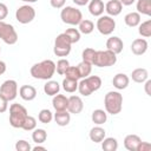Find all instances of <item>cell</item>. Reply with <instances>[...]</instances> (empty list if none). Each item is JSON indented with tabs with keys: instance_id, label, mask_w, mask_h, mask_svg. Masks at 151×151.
Masks as SVG:
<instances>
[{
	"instance_id": "cell-28",
	"label": "cell",
	"mask_w": 151,
	"mask_h": 151,
	"mask_svg": "<svg viewBox=\"0 0 151 151\" xmlns=\"http://www.w3.org/2000/svg\"><path fill=\"white\" fill-rule=\"evenodd\" d=\"M59 91H60V85L58 84V81L48 80L44 85V92L47 96H55L57 93H59Z\"/></svg>"
},
{
	"instance_id": "cell-30",
	"label": "cell",
	"mask_w": 151,
	"mask_h": 151,
	"mask_svg": "<svg viewBox=\"0 0 151 151\" xmlns=\"http://www.w3.org/2000/svg\"><path fill=\"white\" fill-rule=\"evenodd\" d=\"M47 138V132L44 129H34L32 133V139L37 144H41L46 140Z\"/></svg>"
},
{
	"instance_id": "cell-47",
	"label": "cell",
	"mask_w": 151,
	"mask_h": 151,
	"mask_svg": "<svg viewBox=\"0 0 151 151\" xmlns=\"http://www.w3.org/2000/svg\"><path fill=\"white\" fill-rule=\"evenodd\" d=\"M5 72H6V64H5V61L0 60V76L4 74Z\"/></svg>"
},
{
	"instance_id": "cell-21",
	"label": "cell",
	"mask_w": 151,
	"mask_h": 151,
	"mask_svg": "<svg viewBox=\"0 0 151 151\" xmlns=\"http://www.w3.org/2000/svg\"><path fill=\"white\" fill-rule=\"evenodd\" d=\"M53 119L59 126H66V125H68V123L71 120V113L67 110L55 111V113L53 116Z\"/></svg>"
},
{
	"instance_id": "cell-17",
	"label": "cell",
	"mask_w": 151,
	"mask_h": 151,
	"mask_svg": "<svg viewBox=\"0 0 151 151\" xmlns=\"http://www.w3.org/2000/svg\"><path fill=\"white\" fill-rule=\"evenodd\" d=\"M105 11V5L103 0H90L88 1V12L93 17H100Z\"/></svg>"
},
{
	"instance_id": "cell-43",
	"label": "cell",
	"mask_w": 151,
	"mask_h": 151,
	"mask_svg": "<svg viewBox=\"0 0 151 151\" xmlns=\"http://www.w3.org/2000/svg\"><path fill=\"white\" fill-rule=\"evenodd\" d=\"M8 14V8L5 4L0 2V21H4V19L7 17Z\"/></svg>"
},
{
	"instance_id": "cell-11",
	"label": "cell",
	"mask_w": 151,
	"mask_h": 151,
	"mask_svg": "<svg viewBox=\"0 0 151 151\" xmlns=\"http://www.w3.org/2000/svg\"><path fill=\"white\" fill-rule=\"evenodd\" d=\"M0 93L8 100H14L18 96V84L13 79L5 80L0 86Z\"/></svg>"
},
{
	"instance_id": "cell-2",
	"label": "cell",
	"mask_w": 151,
	"mask_h": 151,
	"mask_svg": "<svg viewBox=\"0 0 151 151\" xmlns=\"http://www.w3.org/2000/svg\"><path fill=\"white\" fill-rule=\"evenodd\" d=\"M104 106L106 113H110L112 116L118 114L123 107V96L118 91L107 92L104 98Z\"/></svg>"
},
{
	"instance_id": "cell-40",
	"label": "cell",
	"mask_w": 151,
	"mask_h": 151,
	"mask_svg": "<svg viewBox=\"0 0 151 151\" xmlns=\"http://www.w3.org/2000/svg\"><path fill=\"white\" fill-rule=\"evenodd\" d=\"M15 149H17V151H29V150H32L29 143L24 140V139H20L15 143Z\"/></svg>"
},
{
	"instance_id": "cell-10",
	"label": "cell",
	"mask_w": 151,
	"mask_h": 151,
	"mask_svg": "<svg viewBox=\"0 0 151 151\" xmlns=\"http://www.w3.org/2000/svg\"><path fill=\"white\" fill-rule=\"evenodd\" d=\"M35 18V9L29 5L20 6L15 12V19L20 24H28Z\"/></svg>"
},
{
	"instance_id": "cell-32",
	"label": "cell",
	"mask_w": 151,
	"mask_h": 151,
	"mask_svg": "<svg viewBox=\"0 0 151 151\" xmlns=\"http://www.w3.org/2000/svg\"><path fill=\"white\" fill-rule=\"evenodd\" d=\"M77 67H78V71H79L81 78L88 77L90 73H91V71H92V64H90V63H87V61H84V60H83L81 63H79V64L77 65Z\"/></svg>"
},
{
	"instance_id": "cell-1",
	"label": "cell",
	"mask_w": 151,
	"mask_h": 151,
	"mask_svg": "<svg viewBox=\"0 0 151 151\" xmlns=\"http://www.w3.org/2000/svg\"><path fill=\"white\" fill-rule=\"evenodd\" d=\"M29 72H31V76L35 79L50 80L55 72V64L50 59L42 60L40 63L34 64L31 67Z\"/></svg>"
},
{
	"instance_id": "cell-36",
	"label": "cell",
	"mask_w": 151,
	"mask_h": 151,
	"mask_svg": "<svg viewBox=\"0 0 151 151\" xmlns=\"http://www.w3.org/2000/svg\"><path fill=\"white\" fill-rule=\"evenodd\" d=\"M64 76H66V78L74 79V80H79V79H81L80 73H79V71H78V67H77V66H68V67H67V70L65 71Z\"/></svg>"
},
{
	"instance_id": "cell-4",
	"label": "cell",
	"mask_w": 151,
	"mask_h": 151,
	"mask_svg": "<svg viewBox=\"0 0 151 151\" xmlns=\"http://www.w3.org/2000/svg\"><path fill=\"white\" fill-rule=\"evenodd\" d=\"M28 116L27 110L20 104H12L9 106V124L15 129H21L22 124Z\"/></svg>"
},
{
	"instance_id": "cell-27",
	"label": "cell",
	"mask_w": 151,
	"mask_h": 151,
	"mask_svg": "<svg viewBox=\"0 0 151 151\" xmlns=\"http://www.w3.org/2000/svg\"><path fill=\"white\" fill-rule=\"evenodd\" d=\"M101 149L104 151H116L118 149V142L113 137H105L101 142Z\"/></svg>"
},
{
	"instance_id": "cell-48",
	"label": "cell",
	"mask_w": 151,
	"mask_h": 151,
	"mask_svg": "<svg viewBox=\"0 0 151 151\" xmlns=\"http://www.w3.org/2000/svg\"><path fill=\"white\" fill-rule=\"evenodd\" d=\"M120 1V4L123 5V6H130V5H132L136 0H119Z\"/></svg>"
},
{
	"instance_id": "cell-16",
	"label": "cell",
	"mask_w": 151,
	"mask_h": 151,
	"mask_svg": "<svg viewBox=\"0 0 151 151\" xmlns=\"http://www.w3.org/2000/svg\"><path fill=\"white\" fill-rule=\"evenodd\" d=\"M19 96L26 100V101H31L37 97V90L34 86L32 85H22L19 88Z\"/></svg>"
},
{
	"instance_id": "cell-25",
	"label": "cell",
	"mask_w": 151,
	"mask_h": 151,
	"mask_svg": "<svg viewBox=\"0 0 151 151\" xmlns=\"http://www.w3.org/2000/svg\"><path fill=\"white\" fill-rule=\"evenodd\" d=\"M91 119H92V122H93L94 124L101 125V124H104V123L106 122V119H107V113H106V111H104V110L97 109V110H94V111L92 112Z\"/></svg>"
},
{
	"instance_id": "cell-7",
	"label": "cell",
	"mask_w": 151,
	"mask_h": 151,
	"mask_svg": "<svg viewBox=\"0 0 151 151\" xmlns=\"http://www.w3.org/2000/svg\"><path fill=\"white\" fill-rule=\"evenodd\" d=\"M116 63H117V54H114L110 50H105V51L96 52V57L92 65L97 67H109V66H113Z\"/></svg>"
},
{
	"instance_id": "cell-46",
	"label": "cell",
	"mask_w": 151,
	"mask_h": 151,
	"mask_svg": "<svg viewBox=\"0 0 151 151\" xmlns=\"http://www.w3.org/2000/svg\"><path fill=\"white\" fill-rule=\"evenodd\" d=\"M76 5H78V6H85V5H87L88 4V1L90 0H72Z\"/></svg>"
},
{
	"instance_id": "cell-24",
	"label": "cell",
	"mask_w": 151,
	"mask_h": 151,
	"mask_svg": "<svg viewBox=\"0 0 151 151\" xmlns=\"http://www.w3.org/2000/svg\"><path fill=\"white\" fill-rule=\"evenodd\" d=\"M124 22L129 27H136L140 24V14L138 12H130L124 17Z\"/></svg>"
},
{
	"instance_id": "cell-29",
	"label": "cell",
	"mask_w": 151,
	"mask_h": 151,
	"mask_svg": "<svg viewBox=\"0 0 151 151\" xmlns=\"http://www.w3.org/2000/svg\"><path fill=\"white\" fill-rule=\"evenodd\" d=\"M78 26H79L78 31H79L80 33H83V34H90V33H92L93 29H94V24H93L91 20H88V19H83V20L78 24Z\"/></svg>"
},
{
	"instance_id": "cell-44",
	"label": "cell",
	"mask_w": 151,
	"mask_h": 151,
	"mask_svg": "<svg viewBox=\"0 0 151 151\" xmlns=\"http://www.w3.org/2000/svg\"><path fill=\"white\" fill-rule=\"evenodd\" d=\"M137 151H151V144L147 142H140L137 147Z\"/></svg>"
},
{
	"instance_id": "cell-22",
	"label": "cell",
	"mask_w": 151,
	"mask_h": 151,
	"mask_svg": "<svg viewBox=\"0 0 151 151\" xmlns=\"http://www.w3.org/2000/svg\"><path fill=\"white\" fill-rule=\"evenodd\" d=\"M131 78H132V80H133L134 83H139V84H142V83H144V81L149 78L147 70H146V68H142V67L136 68V70L132 71V73H131Z\"/></svg>"
},
{
	"instance_id": "cell-51",
	"label": "cell",
	"mask_w": 151,
	"mask_h": 151,
	"mask_svg": "<svg viewBox=\"0 0 151 151\" xmlns=\"http://www.w3.org/2000/svg\"><path fill=\"white\" fill-rule=\"evenodd\" d=\"M0 52H1V47H0Z\"/></svg>"
},
{
	"instance_id": "cell-49",
	"label": "cell",
	"mask_w": 151,
	"mask_h": 151,
	"mask_svg": "<svg viewBox=\"0 0 151 151\" xmlns=\"http://www.w3.org/2000/svg\"><path fill=\"white\" fill-rule=\"evenodd\" d=\"M32 150H33V151H38V150H42V151H44V150H46V147H45V146H39V145H37V146H34Z\"/></svg>"
},
{
	"instance_id": "cell-37",
	"label": "cell",
	"mask_w": 151,
	"mask_h": 151,
	"mask_svg": "<svg viewBox=\"0 0 151 151\" xmlns=\"http://www.w3.org/2000/svg\"><path fill=\"white\" fill-rule=\"evenodd\" d=\"M96 50L91 48V47H87L81 53V57H83V60L84 61H87L90 64H93V60H94V57H96Z\"/></svg>"
},
{
	"instance_id": "cell-45",
	"label": "cell",
	"mask_w": 151,
	"mask_h": 151,
	"mask_svg": "<svg viewBox=\"0 0 151 151\" xmlns=\"http://www.w3.org/2000/svg\"><path fill=\"white\" fill-rule=\"evenodd\" d=\"M144 83H145V92H146V94H147V96H151V91H150V87H151V80L146 79Z\"/></svg>"
},
{
	"instance_id": "cell-18",
	"label": "cell",
	"mask_w": 151,
	"mask_h": 151,
	"mask_svg": "<svg viewBox=\"0 0 151 151\" xmlns=\"http://www.w3.org/2000/svg\"><path fill=\"white\" fill-rule=\"evenodd\" d=\"M67 104H68V98L64 94H59L57 93L55 96H53L52 99V105L54 107L55 111H64L67 110Z\"/></svg>"
},
{
	"instance_id": "cell-12",
	"label": "cell",
	"mask_w": 151,
	"mask_h": 151,
	"mask_svg": "<svg viewBox=\"0 0 151 151\" xmlns=\"http://www.w3.org/2000/svg\"><path fill=\"white\" fill-rule=\"evenodd\" d=\"M84 109V103L79 96H71L68 98V104H67V111L73 114H78L83 111Z\"/></svg>"
},
{
	"instance_id": "cell-26",
	"label": "cell",
	"mask_w": 151,
	"mask_h": 151,
	"mask_svg": "<svg viewBox=\"0 0 151 151\" xmlns=\"http://www.w3.org/2000/svg\"><path fill=\"white\" fill-rule=\"evenodd\" d=\"M136 8L139 14L151 15V0H137Z\"/></svg>"
},
{
	"instance_id": "cell-23",
	"label": "cell",
	"mask_w": 151,
	"mask_h": 151,
	"mask_svg": "<svg viewBox=\"0 0 151 151\" xmlns=\"http://www.w3.org/2000/svg\"><path fill=\"white\" fill-rule=\"evenodd\" d=\"M105 134H106L105 130L98 125V126H94V127L91 129L88 136H90V139H91L92 142H94V143H100V142L105 138Z\"/></svg>"
},
{
	"instance_id": "cell-15",
	"label": "cell",
	"mask_w": 151,
	"mask_h": 151,
	"mask_svg": "<svg viewBox=\"0 0 151 151\" xmlns=\"http://www.w3.org/2000/svg\"><path fill=\"white\" fill-rule=\"evenodd\" d=\"M123 5L120 4L119 0H109L105 5V12L110 17H117L122 13Z\"/></svg>"
},
{
	"instance_id": "cell-13",
	"label": "cell",
	"mask_w": 151,
	"mask_h": 151,
	"mask_svg": "<svg viewBox=\"0 0 151 151\" xmlns=\"http://www.w3.org/2000/svg\"><path fill=\"white\" fill-rule=\"evenodd\" d=\"M149 44L144 38H137L131 44V51L134 55H142L147 51Z\"/></svg>"
},
{
	"instance_id": "cell-38",
	"label": "cell",
	"mask_w": 151,
	"mask_h": 151,
	"mask_svg": "<svg viewBox=\"0 0 151 151\" xmlns=\"http://www.w3.org/2000/svg\"><path fill=\"white\" fill-rule=\"evenodd\" d=\"M35 127H37V120H35V118L32 117V116H27L26 119H25V122H24V124H22V127L21 129H24L25 131H33Z\"/></svg>"
},
{
	"instance_id": "cell-35",
	"label": "cell",
	"mask_w": 151,
	"mask_h": 151,
	"mask_svg": "<svg viewBox=\"0 0 151 151\" xmlns=\"http://www.w3.org/2000/svg\"><path fill=\"white\" fill-rule=\"evenodd\" d=\"M64 33L68 37V39H70V41L72 44H76V42H78L80 40V32L77 28H67Z\"/></svg>"
},
{
	"instance_id": "cell-33",
	"label": "cell",
	"mask_w": 151,
	"mask_h": 151,
	"mask_svg": "<svg viewBox=\"0 0 151 151\" xmlns=\"http://www.w3.org/2000/svg\"><path fill=\"white\" fill-rule=\"evenodd\" d=\"M138 26H139L138 32H139V34L142 37H144V38L151 37V19H149V20L139 24Z\"/></svg>"
},
{
	"instance_id": "cell-42",
	"label": "cell",
	"mask_w": 151,
	"mask_h": 151,
	"mask_svg": "<svg viewBox=\"0 0 151 151\" xmlns=\"http://www.w3.org/2000/svg\"><path fill=\"white\" fill-rule=\"evenodd\" d=\"M65 2H66V0H50L51 6H52L53 8H57V9L63 8V7L65 6Z\"/></svg>"
},
{
	"instance_id": "cell-5",
	"label": "cell",
	"mask_w": 151,
	"mask_h": 151,
	"mask_svg": "<svg viewBox=\"0 0 151 151\" xmlns=\"http://www.w3.org/2000/svg\"><path fill=\"white\" fill-rule=\"evenodd\" d=\"M60 19L64 24L76 26L83 20V14H81L80 9L72 7V6H66L60 12Z\"/></svg>"
},
{
	"instance_id": "cell-3",
	"label": "cell",
	"mask_w": 151,
	"mask_h": 151,
	"mask_svg": "<svg viewBox=\"0 0 151 151\" xmlns=\"http://www.w3.org/2000/svg\"><path fill=\"white\" fill-rule=\"evenodd\" d=\"M101 87V79L98 76H88L83 78L78 83V91L80 94L88 97L94 91H98Z\"/></svg>"
},
{
	"instance_id": "cell-9",
	"label": "cell",
	"mask_w": 151,
	"mask_h": 151,
	"mask_svg": "<svg viewBox=\"0 0 151 151\" xmlns=\"http://www.w3.org/2000/svg\"><path fill=\"white\" fill-rule=\"evenodd\" d=\"M97 29L103 35H110L116 29V21L110 15H100L97 20Z\"/></svg>"
},
{
	"instance_id": "cell-34",
	"label": "cell",
	"mask_w": 151,
	"mask_h": 151,
	"mask_svg": "<svg viewBox=\"0 0 151 151\" xmlns=\"http://www.w3.org/2000/svg\"><path fill=\"white\" fill-rule=\"evenodd\" d=\"M38 119H39V122L42 123V124H48V123H51L52 119H53V113H52L50 110L44 109V110H41V111L39 112Z\"/></svg>"
},
{
	"instance_id": "cell-6",
	"label": "cell",
	"mask_w": 151,
	"mask_h": 151,
	"mask_svg": "<svg viewBox=\"0 0 151 151\" xmlns=\"http://www.w3.org/2000/svg\"><path fill=\"white\" fill-rule=\"evenodd\" d=\"M71 46H72V42L70 41L68 37L65 33H60L57 35L54 40L53 52L57 57H67L71 52Z\"/></svg>"
},
{
	"instance_id": "cell-14",
	"label": "cell",
	"mask_w": 151,
	"mask_h": 151,
	"mask_svg": "<svg viewBox=\"0 0 151 151\" xmlns=\"http://www.w3.org/2000/svg\"><path fill=\"white\" fill-rule=\"evenodd\" d=\"M124 44L119 37H110L106 40V50L112 51L114 54H119L123 51Z\"/></svg>"
},
{
	"instance_id": "cell-39",
	"label": "cell",
	"mask_w": 151,
	"mask_h": 151,
	"mask_svg": "<svg viewBox=\"0 0 151 151\" xmlns=\"http://www.w3.org/2000/svg\"><path fill=\"white\" fill-rule=\"evenodd\" d=\"M68 66H70V63H68L67 59H64V58L63 59H59L58 63L55 64V71H57L58 74L64 76V73H65V71L67 70Z\"/></svg>"
},
{
	"instance_id": "cell-8",
	"label": "cell",
	"mask_w": 151,
	"mask_h": 151,
	"mask_svg": "<svg viewBox=\"0 0 151 151\" xmlns=\"http://www.w3.org/2000/svg\"><path fill=\"white\" fill-rule=\"evenodd\" d=\"M0 39L7 45H14L18 41V33L11 24L0 21Z\"/></svg>"
},
{
	"instance_id": "cell-31",
	"label": "cell",
	"mask_w": 151,
	"mask_h": 151,
	"mask_svg": "<svg viewBox=\"0 0 151 151\" xmlns=\"http://www.w3.org/2000/svg\"><path fill=\"white\" fill-rule=\"evenodd\" d=\"M63 88L68 92V93H73L76 92V90H78V80L74 79H70V78H65L63 80Z\"/></svg>"
},
{
	"instance_id": "cell-41",
	"label": "cell",
	"mask_w": 151,
	"mask_h": 151,
	"mask_svg": "<svg viewBox=\"0 0 151 151\" xmlns=\"http://www.w3.org/2000/svg\"><path fill=\"white\" fill-rule=\"evenodd\" d=\"M7 109H8V100L0 93V113L6 112Z\"/></svg>"
},
{
	"instance_id": "cell-50",
	"label": "cell",
	"mask_w": 151,
	"mask_h": 151,
	"mask_svg": "<svg viewBox=\"0 0 151 151\" xmlns=\"http://www.w3.org/2000/svg\"><path fill=\"white\" fill-rule=\"evenodd\" d=\"M21 1H25V2H37L38 0H21Z\"/></svg>"
},
{
	"instance_id": "cell-19",
	"label": "cell",
	"mask_w": 151,
	"mask_h": 151,
	"mask_svg": "<svg viewBox=\"0 0 151 151\" xmlns=\"http://www.w3.org/2000/svg\"><path fill=\"white\" fill-rule=\"evenodd\" d=\"M140 142H142V139H140L139 136H137V134H127L124 138V146L129 151H137V147L140 144Z\"/></svg>"
},
{
	"instance_id": "cell-20",
	"label": "cell",
	"mask_w": 151,
	"mask_h": 151,
	"mask_svg": "<svg viewBox=\"0 0 151 151\" xmlns=\"http://www.w3.org/2000/svg\"><path fill=\"white\" fill-rule=\"evenodd\" d=\"M130 83V78L125 74V73H117L113 79H112V84L117 90H124L127 87Z\"/></svg>"
}]
</instances>
